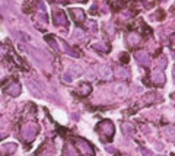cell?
<instances>
[{"instance_id":"1","label":"cell","mask_w":175,"mask_h":156,"mask_svg":"<svg viewBox=\"0 0 175 156\" xmlns=\"http://www.w3.org/2000/svg\"><path fill=\"white\" fill-rule=\"evenodd\" d=\"M9 94H12V95H16V94H19V86L18 85H12L10 87H9V91H7Z\"/></svg>"},{"instance_id":"2","label":"cell","mask_w":175,"mask_h":156,"mask_svg":"<svg viewBox=\"0 0 175 156\" xmlns=\"http://www.w3.org/2000/svg\"><path fill=\"white\" fill-rule=\"evenodd\" d=\"M80 89H82V91H80V94H89V91H91V87L89 86H86V85H83V86H80Z\"/></svg>"}]
</instances>
